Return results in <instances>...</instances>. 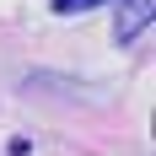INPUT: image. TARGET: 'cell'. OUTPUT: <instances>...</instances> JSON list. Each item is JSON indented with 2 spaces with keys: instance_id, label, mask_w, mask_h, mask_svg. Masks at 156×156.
<instances>
[{
  "instance_id": "1",
  "label": "cell",
  "mask_w": 156,
  "mask_h": 156,
  "mask_svg": "<svg viewBox=\"0 0 156 156\" xmlns=\"http://www.w3.org/2000/svg\"><path fill=\"white\" fill-rule=\"evenodd\" d=\"M145 22H151V0H124L119 5V27H113V38L119 43H135L145 32Z\"/></svg>"
},
{
  "instance_id": "2",
  "label": "cell",
  "mask_w": 156,
  "mask_h": 156,
  "mask_svg": "<svg viewBox=\"0 0 156 156\" xmlns=\"http://www.w3.org/2000/svg\"><path fill=\"white\" fill-rule=\"evenodd\" d=\"M92 5H108V0H54L59 16H81V11H92Z\"/></svg>"
}]
</instances>
